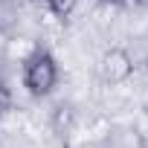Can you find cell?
I'll return each mask as SVG.
<instances>
[{
    "label": "cell",
    "instance_id": "3",
    "mask_svg": "<svg viewBox=\"0 0 148 148\" xmlns=\"http://www.w3.org/2000/svg\"><path fill=\"white\" fill-rule=\"evenodd\" d=\"M105 3H122V0H105Z\"/></svg>",
    "mask_w": 148,
    "mask_h": 148
},
{
    "label": "cell",
    "instance_id": "1",
    "mask_svg": "<svg viewBox=\"0 0 148 148\" xmlns=\"http://www.w3.org/2000/svg\"><path fill=\"white\" fill-rule=\"evenodd\" d=\"M58 79H61V70L44 47L23 61V84L32 96H52L58 87Z\"/></svg>",
    "mask_w": 148,
    "mask_h": 148
},
{
    "label": "cell",
    "instance_id": "4",
    "mask_svg": "<svg viewBox=\"0 0 148 148\" xmlns=\"http://www.w3.org/2000/svg\"><path fill=\"white\" fill-rule=\"evenodd\" d=\"M0 113H3V102H0Z\"/></svg>",
    "mask_w": 148,
    "mask_h": 148
},
{
    "label": "cell",
    "instance_id": "5",
    "mask_svg": "<svg viewBox=\"0 0 148 148\" xmlns=\"http://www.w3.org/2000/svg\"><path fill=\"white\" fill-rule=\"evenodd\" d=\"M145 70H148V58H145Z\"/></svg>",
    "mask_w": 148,
    "mask_h": 148
},
{
    "label": "cell",
    "instance_id": "2",
    "mask_svg": "<svg viewBox=\"0 0 148 148\" xmlns=\"http://www.w3.org/2000/svg\"><path fill=\"white\" fill-rule=\"evenodd\" d=\"M134 61L128 55L125 47H105L93 64V73L102 84H119V82H128V76L134 73Z\"/></svg>",
    "mask_w": 148,
    "mask_h": 148
}]
</instances>
